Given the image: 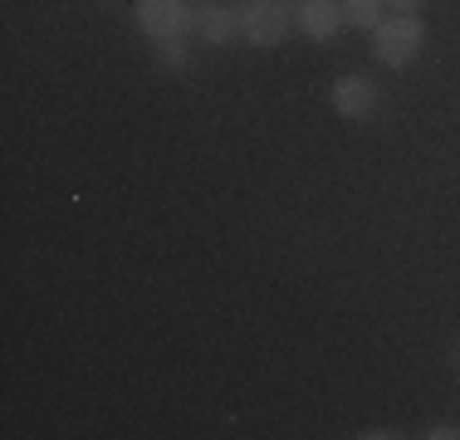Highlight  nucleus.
I'll use <instances>...</instances> for the list:
<instances>
[{"instance_id": "f257e3e1", "label": "nucleus", "mask_w": 460, "mask_h": 440, "mask_svg": "<svg viewBox=\"0 0 460 440\" xmlns=\"http://www.w3.org/2000/svg\"><path fill=\"white\" fill-rule=\"evenodd\" d=\"M421 44H426V25H421V15L382 20V25L372 30V59H377L382 69H407V64H416Z\"/></svg>"}, {"instance_id": "423d86ee", "label": "nucleus", "mask_w": 460, "mask_h": 440, "mask_svg": "<svg viewBox=\"0 0 460 440\" xmlns=\"http://www.w3.org/2000/svg\"><path fill=\"white\" fill-rule=\"evenodd\" d=\"M191 25H196V35H201L206 44L226 49V44L240 40V10H230V5H201Z\"/></svg>"}, {"instance_id": "f8f14e48", "label": "nucleus", "mask_w": 460, "mask_h": 440, "mask_svg": "<svg viewBox=\"0 0 460 440\" xmlns=\"http://www.w3.org/2000/svg\"><path fill=\"white\" fill-rule=\"evenodd\" d=\"M451 357H456V367H460V343H456V352H451Z\"/></svg>"}, {"instance_id": "39448f33", "label": "nucleus", "mask_w": 460, "mask_h": 440, "mask_svg": "<svg viewBox=\"0 0 460 440\" xmlns=\"http://www.w3.org/2000/svg\"><path fill=\"white\" fill-rule=\"evenodd\" d=\"M294 25L304 30V40L328 44V40L338 35V30L348 25V20H343V0H304L299 15H294Z\"/></svg>"}, {"instance_id": "20e7f679", "label": "nucleus", "mask_w": 460, "mask_h": 440, "mask_svg": "<svg viewBox=\"0 0 460 440\" xmlns=\"http://www.w3.org/2000/svg\"><path fill=\"white\" fill-rule=\"evenodd\" d=\"M328 103H333L338 118H348V123H363V118L377 113L382 88H377V79H367V74H343V79H333Z\"/></svg>"}, {"instance_id": "1a4fd4ad", "label": "nucleus", "mask_w": 460, "mask_h": 440, "mask_svg": "<svg viewBox=\"0 0 460 440\" xmlns=\"http://www.w3.org/2000/svg\"><path fill=\"white\" fill-rule=\"evenodd\" d=\"M382 5H387L392 15H421V5H426V0H382Z\"/></svg>"}, {"instance_id": "0eeeda50", "label": "nucleus", "mask_w": 460, "mask_h": 440, "mask_svg": "<svg viewBox=\"0 0 460 440\" xmlns=\"http://www.w3.org/2000/svg\"><path fill=\"white\" fill-rule=\"evenodd\" d=\"M382 10H387L382 0H343V20L353 30H377L382 25Z\"/></svg>"}, {"instance_id": "f03ea898", "label": "nucleus", "mask_w": 460, "mask_h": 440, "mask_svg": "<svg viewBox=\"0 0 460 440\" xmlns=\"http://www.w3.org/2000/svg\"><path fill=\"white\" fill-rule=\"evenodd\" d=\"M289 25H294V15L279 0H250L240 10V40L255 44V49H279L289 40Z\"/></svg>"}, {"instance_id": "9b49d317", "label": "nucleus", "mask_w": 460, "mask_h": 440, "mask_svg": "<svg viewBox=\"0 0 460 440\" xmlns=\"http://www.w3.org/2000/svg\"><path fill=\"white\" fill-rule=\"evenodd\" d=\"M402 431H363V440H397Z\"/></svg>"}, {"instance_id": "6e6552de", "label": "nucleus", "mask_w": 460, "mask_h": 440, "mask_svg": "<svg viewBox=\"0 0 460 440\" xmlns=\"http://www.w3.org/2000/svg\"><path fill=\"white\" fill-rule=\"evenodd\" d=\"M157 64H162V69L186 74V69H191V49H186L181 40H167V44H157Z\"/></svg>"}, {"instance_id": "9d476101", "label": "nucleus", "mask_w": 460, "mask_h": 440, "mask_svg": "<svg viewBox=\"0 0 460 440\" xmlns=\"http://www.w3.org/2000/svg\"><path fill=\"white\" fill-rule=\"evenodd\" d=\"M426 436H431V440H456V436H460V426H451V421H436Z\"/></svg>"}, {"instance_id": "7ed1b4c3", "label": "nucleus", "mask_w": 460, "mask_h": 440, "mask_svg": "<svg viewBox=\"0 0 460 440\" xmlns=\"http://www.w3.org/2000/svg\"><path fill=\"white\" fill-rule=\"evenodd\" d=\"M133 20L152 44H167V40H181L196 15L186 10V0H137Z\"/></svg>"}]
</instances>
